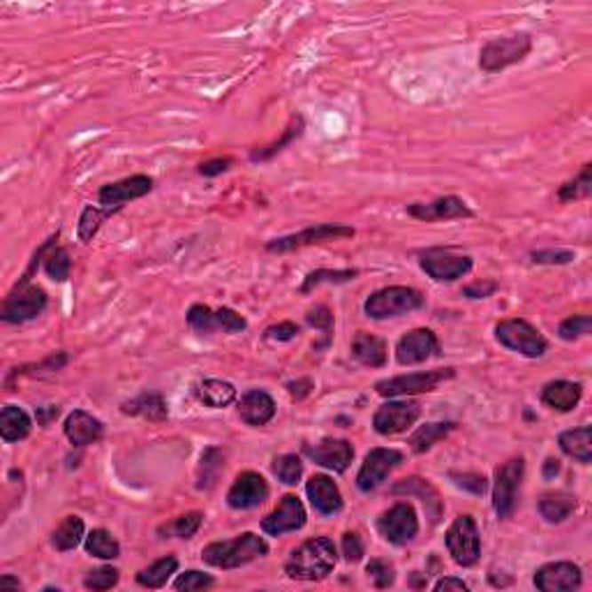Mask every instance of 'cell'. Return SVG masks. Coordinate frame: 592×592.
Returning <instances> with one entry per match:
<instances>
[{
  "label": "cell",
  "mask_w": 592,
  "mask_h": 592,
  "mask_svg": "<svg viewBox=\"0 0 592 592\" xmlns=\"http://www.w3.org/2000/svg\"><path fill=\"white\" fill-rule=\"evenodd\" d=\"M338 564V551L329 537H313L294 548L284 563V574L294 580H322Z\"/></svg>",
  "instance_id": "obj_1"
},
{
  "label": "cell",
  "mask_w": 592,
  "mask_h": 592,
  "mask_svg": "<svg viewBox=\"0 0 592 592\" xmlns=\"http://www.w3.org/2000/svg\"><path fill=\"white\" fill-rule=\"evenodd\" d=\"M268 553V544L255 532H244L234 540L213 541L204 546L202 560L215 569H236L244 564L260 560Z\"/></svg>",
  "instance_id": "obj_2"
},
{
  "label": "cell",
  "mask_w": 592,
  "mask_h": 592,
  "mask_svg": "<svg viewBox=\"0 0 592 592\" xmlns=\"http://www.w3.org/2000/svg\"><path fill=\"white\" fill-rule=\"evenodd\" d=\"M424 294L414 287L405 284H391L371 294L364 303V313L371 320H391V317H401V315L414 313V310L424 308Z\"/></svg>",
  "instance_id": "obj_3"
},
{
  "label": "cell",
  "mask_w": 592,
  "mask_h": 592,
  "mask_svg": "<svg viewBox=\"0 0 592 592\" xmlns=\"http://www.w3.org/2000/svg\"><path fill=\"white\" fill-rule=\"evenodd\" d=\"M532 52V36L530 33H514V36L498 37L486 42L479 52V68L486 75L505 70L509 65L521 63Z\"/></svg>",
  "instance_id": "obj_4"
},
{
  "label": "cell",
  "mask_w": 592,
  "mask_h": 592,
  "mask_svg": "<svg viewBox=\"0 0 592 592\" xmlns=\"http://www.w3.org/2000/svg\"><path fill=\"white\" fill-rule=\"evenodd\" d=\"M495 340L502 348L525 356V359H541L548 349L546 338L537 326L528 320H502L495 324Z\"/></svg>",
  "instance_id": "obj_5"
},
{
  "label": "cell",
  "mask_w": 592,
  "mask_h": 592,
  "mask_svg": "<svg viewBox=\"0 0 592 592\" xmlns=\"http://www.w3.org/2000/svg\"><path fill=\"white\" fill-rule=\"evenodd\" d=\"M444 541H447L449 556L453 557L456 564H460V567H475V564L479 563V556H482V537H479L476 521L470 514H460V516L449 525L447 534H444Z\"/></svg>",
  "instance_id": "obj_6"
},
{
  "label": "cell",
  "mask_w": 592,
  "mask_h": 592,
  "mask_svg": "<svg viewBox=\"0 0 592 592\" xmlns=\"http://www.w3.org/2000/svg\"><path fill=\"white\" fill-rule=\"evenodd\" d=\"M523 475H525V459L516 456L502 463L495 470L493 482V509L498 518H509L518 505V493H521Z\"/></svg>",
  "instance_id": "obj_7"
},
{
  "label": "cell",
  "mask_w": 592,
  "mask_h": 592,
  "mask_svg": "<svg viewBox=\"0 0 592 592\" xmlns=\"http://www.w3.org/2000/svg\"><path fill=\"white\" fill-rule=\"evenodd\" d=\"M355 227L348 225H332V222H322V225L308 227L296 234H287V236L271 238L267 244L268 252H292V250L308 248V245L317 244H329V241H340V238H352L355 236Z\"/></svg>",
  "instance_id": "obj_8"
},
{
  "label": "cell",
  "mask_w": 592,
  "mask_h": 592,
  "mask_svg": "<svg viewBox=\"0 0 592 592\" xmlns=\"http://www.w3.org/2000/svg\"><path fill=\"white\" fill-rule=\"evenodd\" d=\"M456 375L453 368H437V371L410 372V375H398V378L380 380L375 384V391L384 398H398V396H414L436 391V387L444 380H452Z\"/></svg>",
  "instance_id": "obj_9"
},
{
  "label": "cell",
  "mask_w": 592,
  "mask_h": 592,
  "mask_svg": "<svg viewBox=\"0 0 592 592\" xmlns=\"http://www.w3.org/2000/svg\"><path fill=\"white\" fill-rule=\"evenodd\" d=\"M188 324L202 336H213V333H241L245 332L244 315H238L232 308H209L204 303H195L188 310Z\"/></svg>",
  "instance_id": "obj_10"
},
{
  "label": "cell",
  "mask_w": 592,
  "mask_h": 592,
  "mask_svg": "<svg viewBox=\"0 0 592 592\" xmlns=\"http://www.w3.org/2000/svg\"><path fill=\"white\" fill-rule=\"evenodd\" d=\"M47 292L37 284H26V287H14L10 296L3 303L0 317L7 324H24V322L36 320L47 308Z\"/></svg>",
  "instance_id": "obj_11"
},
{
  "label": "cell",
  "mask_w": 592,
  "mask_h": 592,
  "mask_svg": "<svg viewBox=\"0 0 592 592\" xmlns=\"http://www.w3.org/2000/svg\"><path fill=\"white\" fill-rule=\"evenodd\" d=\"M419 264L426 276L437 283H453L472 271V260L449 248H428L419 252Z\"/></svg>",
  "instance_id": "obj_12"
},
{
  "label": "cell",
  "mask_w": 592,
  "mask_h": 592,
  "mask_svg": "<svg viewBox=\"0 0 592 592\" xmlns=\"http://www.w3.org/2000/svg\"><path fill=\"white\" fill-rule=\"evenodd\" d=\"M403 460H405V456H403V452H398V449H371V452L366 453L364 463H361L359 475H356V488H359L361 493H372L375 488L382 486L384 479H387Z\"/></svg>",
  "instance_id": "obj_13"
},
{
  "label": "cell",
  "mask_w": 592,
  "mask_h": 592,
  "mask_svg": "<svg viewBox=\"0 0 592 592\" xmlns=\"http://www.w3.org/2000/svg\"><path fill=\"white\" fill-rule=\"evenodd\" d=\"M378 532L394 546H405L419 534L417 511L410 502H396L394 507L380 514Z\"/></svg>",
  "instance_id": "obj_14"
},
{
  "label": "cell",
  "mask_w": 592,
  "mask_h": 592,
  "mask_svg": "<svg viewBox=\"0 0 592 592\" xmlns=\"http://www.w3.org/2000/svg\"><path fill=\"white\" fill-rule=\"evenodd\" d=\"M419 417H421V405L417 401H389L378 407V412L372 417V426L380 436L389 437L412 428Z\"/></svg>",
  "instance_id": "obj_15"
},
{
  "label": "cell",
  "mask_w": 592,
  "mask_h": 592,
  "mask_svg": "<svg viewBox=\"0 0 592 592\" xmlns=\"http://www.w3.org/2000/svg\"><path fill=\"white\" fill-rule=\"evenodd\" d=\"M153 190V179L146 174H134L128 179L116 180V183H107L100 188L98 202L102 204V209L107 211H121L125 204L134 202V199L146 197Z\"/></svg>",
  "instance_id": "obj_16"
},
{
  "label": "cell",
  "mask_w": 592,
  "mask_h": 592,
  "mask_svg": "<svg viewBox=\"0 0 592 592\" xmlns=\"http://www.w3.org/2000/svg\"><path fill=\"white\" fill-rule=\"evenodd\" d=\"M436 356H442V348L430 329H412L396 345V361L401 366H417V364H424Z\"/></svg>",
  "instance_id": "obj_17"
},
{
  "label": "cell",
  "mask_w": 592,
  "mask_h": 592,
  "mask_svg": "<svg viewBox=\"0 0 592 592\" xmlns=\"http://www.w3.org/2000/svg\"><path fill=\"white\" fill-rule=\"evenodd\" d=\"M534 586L541 592H569L579 590L583 583V572L579 564L569 560H556V563L541 564L534 572Z\"/></svg>",
  "instance_id": "obj_18"
},
{
  "label": "cell",
  "mask_w": 592,
  "mask_h": 592,
  "mask_svg": "<svg viewBox=\"0 0 592 592\" xmlns=\"http://www.w3.org/2000/svg\"><path fill=\"white\" fill-rule=\"evenodd\" d=\"M308 516H306V507L296 495L287 493L278 502V507L261 521V530L271 537H280L284 532H296L306 525Z\"/></svg>",
  "instance_id": "obj_19"
},
{
  "label": "cell",
  "mask_w": 592,
  "mask_h": 592,
  "mask_svg": "<svg viewBox=\"0 0 592 592\" xmlns=\"http://www.w3.org/2000/svg\"><path fill=\"white\" fill-rule=\"evenodd\" d=\"M268 498V484L267 479L257 472H241L234 479L229 493H227V505L232 509L245 511L255 509V507L264 505Z\"/></svg>",
  "instance_id": "obj_20"
},
{
  "label": "cell",
  "mask_w": 592,
  "mask_h": 592,
  "mask_svg": "<svg viewBox=\"0 0 592 592\" xmlns=\"http://www.w3.org/2000/svg\"><path fill=\"white\" fill-rule=\"evenodd\" d=\"M303 453H306L313 463L322 465L326 470L338 472V475H343L349 465H352V459H355V447H352L348 440L324 437V440H322L320 444H315V447L306 444Z\"/></svg>",
  "instance_id": "obj_21"
},
{
  "label": "cell",
  "mask_w": 592,
  "mask_h": 592,
  "mask_svg": "<svg viewBox=\"0 0 592 592\" xmlns=\"http://www.w3.org/2000/svg\"><path fill=\"white\" fill-rule=\"evenodd\" d=\"M407 215H412L417 220L437 222V220H459V218H472V209L456 195H447L436 202L428 204H410Z\"/></svg>",
  "instance_id": "obj_22"
},
{
  "label": "cell",
  "mask_w": 592,
  "mask_h": 592,
  "mask_svg": "<svg viewBox=\"0 0 592 592\" xmlns=\"http://www.w3.org/2000/svg\"><path fill=\"white\" fill-rule=\"evenodd\" d=\"M306 493H308L310 505L315 511H320L322 516H333L343 509V495L340 488L329 475H313L306 484Z\"/></svg>",
  "instance_id": "obj_23"
},
{
  "label": "cell",
  "mask_w": 592,
  "mask_h": 592,
  "mask_svg": "<svg viewBox=\"0 0 592 592\" xmlns=\"http://www.w3.org/2000/svg\"><path fill=\"white\" fill-rule=\"evenodd\" d=\"M238 417L252 428H261L276 417V401L261 389L245 391L238 401Z\"/></svg>",
  "instance_id": "obj_24"
},
{
  "label": "cell",
  "mask_w": 592,
  "mask_h": 592,
  "mask_svg": "<svg viewBox=\"0 0 592 592\" xmlns=\"http://www.w3.org/2000/svg\"><path fill=\"white\" fill-rule=\"evenodd\" d=\"M65 437L75 444V447H88L98 442L100 437L105 436V426L100 419H95L93 414H88L86 410H75L70 417L65 419Z\"/></svg>",
  "instance_id": "obj_25"
},
{
  "label": "cell",
  "mask_w": 592,
  "mask_h": 592,
  "mask_svg": "<svg viewBox=\"0 0 592 592\" xmlns=\"http://www.w3.org/2000/svg\"><path fill=\"white\" fill-rule=\"evenodd\" d=\"M583 387L579 382H569V380H553L544 384L541 389V403L551 407L556 412H572L580 403Z\"/></svg>",
  "instance_id": "obj_26"
},
{
  "label": "cell",
  "mask_w": 592,
  "mask_h": 592,
  "mask_svg": "<svg viewBox=\"0 0 592 592\" xmlns=\"http://www.w3.org/2000/svg\"><path fill=\"white\" fill-rule=\"evenodd\" d=\"M391 493L394 495H419L421 502H424L426 511H428V516H430V521H433V525L440 521V514H442L440 493H437L436 488L430 486L428 482H424V479H419V476L401 479V482L391 488Z\"/></svg>",
  "instance_id": "obj_27"
},
{
  "label": "cell",
  "mask_w": 592,
  "mask_h": 592,
  "mask_svg": "<svg viewBox=\"0 0 592 592\" xmlns=\"http://www.w3.org/2000/svg\"><path fill=\"white\" fill-rule=\"evenodd\" d=\"M352 356L368 368L387 366V343L380 336L368 332H359L352 338Z\"/></svg>",
  "instance_id": "obj_28"
},
{
  "label": "cell",
  "mask_w": 592,
  "mask_h": 592,
  "mask_svg": "<svg viewBox=\"0 0 592 592\" xmlns=\"http://www.w3.org/2000/svg\"><path fill=\"white\" fill-rule=\"evenodd\" d=\"M121 412L130 414V417H144L148 421H164L169 417V407L163 394L144 391V394H140L132 401L123 403Z\"/></svg>",
  "instance_id": "obj_29"
},
{
  "label": "cell",
  "mask_w": 592,
  "mask_h": 592,
  "mask_svg": "<svg viewBox=\"0 0 592 592\" xmlns=\"http://www.w3.org/2000/svg\"><path fill=\"white\" fill-rule=\"evenodd\" d=\"M195 396L199 398V403H204L211 410H222L236 401V387L225 380H204L197 384Z\"/></svg>",
  "instance_id": "obj_30"
},
{
  "label": "cell",
  "mask_w": 592,
  "mask_h": 592,
  "mask_svg": "<svg viewBox=\"0 0 592 592\" xmlns=\"http://www.w3.org/2000/svg\"><path fill=\"white\" fill-rule=\"evenodd\" d=\"M557 444L567 453L569 459L579 460L588 465L592 460V428L590 426H580L574 430H564L563 436L557 437Z\"/></svg>",
  "instance_id": "obj_31"
},
{
  "label": "cell",
  "mask_w": 592,
  "mask_h": 592,
  "mask_svg": "<svg viewBox=\"0 0 592 592\" xmlns=\"http://www.w3.org/2000/svg\"><path fill=\"white\" fill-rule=\"evenodd\" d=\"M540 514L548 523H564L576 509V495L567 491H548L540 498Z\"/></svg>",
  "instance_id": "obj_32"
},
{
  "label": "cell",
  "mask_w": 592,
  "mask_h": 592,
  "mask_svg": "<svg viewBox=\"0 0 592 592\" xmlns=\"http://www.w3.org/2000/svg\"><path fill=\"white\" fill-rule=\"evenodd\" d=\"M33 430V421L19 405H5L0 412V437L5 442L26 440Z\"/></svg>",
  "instance_id": "obj_33"
},
{
  "label": "cell",
  "mask_w": 592,
  "mask_h": 592,
  "mask_svg": "<svg viewBox=\"0 0 592 592\" xmlns=\"http://www.w3.org/2000/svg\"><path fill=\"white\" fill-rule=\"evenodd\" d=\"M456 428V424L453 421H437V424H426L421 426L419 430H414L412 437H410V449H412L414 453H426L430 452V449L436 447L437 442L444 440V437L452 433V430Z\"/></svg>",
  "instance_id": "obj_34"
},
{
  "label": "cell",
  "mask_w": 592,
  "mask_h": 592,
  "mask_svg": "<svg viewBox=\"0 0 592 592\" xmlns=\"http://www.w3.org/2000/svg\"><path fill=\"white\" fill-rule=\"evenodd\" d=\"M225 470V452L218 447H209L202 453L197 470V488L199 491H211L218 484V476Z\"/></svg>",
  "instance_id": "obj_35"
},
{
  "label": "cell",
  "mask_w": 592,
  "mask_h": 592,
  "mask_svg": "<svg viewBox=\"0 0 592 592\" xmlns=\"http://www.w3.org/2000/svg\"><path fill=\"white\" fill-rule=\"evenodd\" d=\"M176 569H179V560L174 556H164L153 564H148L146 569H141L140 574H137V583L144 588H151V590H157V588L167 586L169 576L176 574Z\"/></svg>",
  "instance_id": "obj_36"
},
{
  "label": "cell",
  "mask_w": 592,
  "mask_h": 592,
  "mask_svg": "<svg viewBox=\"0 0 592 592\" xmlns=\"http://www.w3.org/2000/svg\"><path fill=\"white\" fill-rule=\"evenodd\" d=\"M84 521L79 516H65L56 532L52 534V544L56 551H72L84 540Z\"/></svg>",
  "instance_id": "obj_37"
},
{
  "label": "cell",
  "mask_w": 592,
  "mask_h": 592,
  "mask_svg": "<svg viewBox=\"0 0 592 592\" xmlns=\"http://www.w3.org/2000/svg\"><path fill=\"white\" fill-rule=\"evenodd\" d=\"M204 514L202 511H190V514H183V516L174 518V521L164 523L157 528V534L167 540V537H179V540H190L197 534V530L202 528Z\"/></svg>",
  "instance_id": "obj_38"
},
{
  "label": "cell",
  "mask_w": 592,
  "mask_h": 592,
  "mask_svg": "<svg viewBox=\"0 0 592 592\" xmlns=\"http://www.w3.org/2000/svg\"><path fill=\"white\" fill-rule=\"evenodd\" d=\"M303 128H306V123H303L301 116H294L292 118V123L287 125V130L283 132V137H280L278 141H273V144H268L267 148H260V151H252L250 153V160L252 163H264V160H271L273 156H278L280 151H283L284 146L292 144L294 140H299L303 134Z\"/></svg>",
  "instance_id": "obj_39"
},
{
  "label": "cell",
  "mask_w": 592,
  "mask_h": 592,
  "mask_svg": "<svg viewBox=\"0 0 592 592\" xmlns=\"http://www.w3.org/2000/svg\"><path fill=\"white\" fill-rule=\"evenodd\" d=\"M86 553L93 557H100V560H116L121 556V546L118 541L111 537V532L107 530L98 528L86 537Z\"/></svg>",
  "instance_id": "obj_40"
},
{
  "label": "cell",
  "mask_w": 592,
  "mask_h": 592,
  "mask_svg": "<svg viewBox=\"0 0 592 592\" xmlns=\"http://www.w3.org/2000/svg\"><path fill=\"white\" fill-rule=\"evenodd\" d=\"M359 276L356 268H343V271H332V268H317V271L308 273L303 284L299 287L301 294H310L315 287H320V284L329 283V284H340V283H349V280H355Z\"/></svg>",
  "instance_id": "obj_41"
},
{
  "label": "cell",
  "mask_w": 592,
  "mask_h": 592,
  "mask_svg": "<svg viewBox=\"0 0 592 592\" xmlns=\"http://www.w3.org/2000/svg\"><path fill=\"white\" fill-rule=\"evenodd\" d=\"M592 192V164H583L580 174L574 176L572 180L563 183L557 190V199L560 202H576V199L590 197Z\"/></svg>",
  "instance_id": "obj_42"
},
{
  "label": "cell",
  "mask_w": 592,
  "mask_h": 592,
  "mask_svg": "<svg viewBox=\"0 0 592 592\" xmlns=\"http://www.w3.org/2000/svg\"><path fill=\"white\" fill-rule=\"evenodd\" d=\"M44 271H47L49 278L56 280V283H65V280L70 278L72 260L68 248L53 245V248L47 252V257H44Z\"/></svg>",
  "instance_id": "obj_43"
},
{
  "label": "cell",
  "mask_w": 592,
  "mask_h": 592,
  "mask_svg": "<svg viewBox=\"0 0 592 592\" xmlns=\"http://www.w3.org/2000/svg\"><path fill=\"white\" fill-rule=\"evenodd\" d=\"M68 361H70V356L65 355V352H56V355L47 356V359H42L40 364H28V366L14 368V371L10 372V375H7L5 387L10 382H12L14 378H21V375H40V372H56V371H60V368L68 366Z\"/></svg>",
  "instance_id": "obj_44"
},
{
  "label": "cell",
  "mask_w": 592,
  "mask_h": 592,
  "mask_svg": "<svg viewBox=\"0 0 592 592\" xmlns=\"http://www.w3.org/2000/svg\"><path fill=\"white\" fill-rule=\"evenodd\" d=\"M109 215H114V211H107V209L100 211L98 206H86L82 213V218H79V227H76V232H79V241H84V244L93 241V236L100 232V227H102V222H105Z\"/></svg>",
  "instance_id": "obj_45"
},
{
  "label": "cell",
  "mask_w": 592,
  "mask_h": 592,
  "mask_svg": "<svg viewBox=\"0 0 592 592\" xmlns=\"http://www.w3.org/2000/svg\"><path fill=\"white\" fill-rule=\"evenodd\" d=\"M273 475L278 476L280 482L287 486H296L299 479L303 476V463L296 453H284L273 460Z\"/></svg>",
  "instance_id": "obj_46"
},
{
  "label": "cell",
  "mask_w": 592,
  "mask_h": 592,
  "mask_svg": "<svg viewBox=\"0 0 592 592\" xmlns=\"http://www.w3.org/2000/svg\"><path fill=\"white\" fill-rule=\"evenodd\" d=\"M592 332V317L590 315H572L567 320L560 324L557 329V336L563 338V340H579V338L588 336Z\"/></svg>",
  "instance_id": "obj_47"
},
{
  "label": "cell",
  "mask_w": 592,
  "mask_h": 592,
  "mask_svg": "<svg viewBox=\"0 0 592 592\" xmlns=\"http://www.w3.org/2000/svg\"><path fill=\"white\" fill-rule=\"evenodd\" d=\"M366 574L371 576L375 588H391L396 580V567L389 563V560H382V557H375L371 563L366 564Z\"/></svg>",
  "instance_id": "obj_48"
},
{
  "label": "cell",
  "mask_w": 592,
  "mask_h": 592,
  "mask_svg": "<svg viewBox=\"0 0 592 592\" xmlns=\"http://www.w3.org/2000/svg\"><path fill=\"white\" fill-rule=\"evenodd\" d=\"M118 579H121V572L116 567H100L84 579V586L95 592L111 590L118 583Z\"/></svg>",
  "instance_id": "obj_49"
},
{
  "label": "cell",
  "mask_w": 592,
  "mask_h": 592,
  "mask_svg": "<svg viewBox=\"0 0 592 592\" xmlns=\"http://www.w3.org/2000/svg\"><path fill=\"white\" fill-rule=\"evenodd\" d=\"M213 583H215V579L211 574H204V572H197V569H190V572L180 574L179 579L174 580V590L197 592V590H204V588H211Z\"/></svg>",
  "instance_id": "obj_50"
},
{
  "label": "cell",
  "mask_w": 592,
  "mask_h": 592,
  "mask_svg": "<svg viewBox=\"0 0 592 592\" xmlns=\"http://www.w3.org/2000/svg\"><path fill=\"white\" fill-rule=\"evenodd\" d=\"M306 322H308L313 329L322 332L326 336V340H332L333 336V313L326 306H317V308L308 310L306 315Z\"/></svg>",
  "instance_id": "obj_51"
},
{
  "label": "cell",
  "mask_w": 592,
  "mask_h": 592,
  "mask_svg": "<svg viewBox=\"0 0 592 592\" xmlns=\"http://www.w3.org/2000/svg\"><path fill=\"white\" fill-rule=\"evenodd\" d=\"M449 476H452L453 484L463 488V491H470V493H475V495L486 493L488 482H486V476L479 475V472H463V475H460V472H452Z\"/></svg>",
  "instance_id": "obj_52"
},
{
  "label": "cell",
  "mask_w": 592,
  "mask_h": 592,
  "mask_svg": "<svg viewBox=\"0 0 592 592\" xmlns=\"http://www.w3.org/2000/svg\"><path fill=\"white\" fill-rule=\"evenodd\" d=\"M532 261L534 264H572L576 260V255L572 250L563 248H546V250H532Z\"/></svg>",
  "instance_id": "obj_53"
},
{
  "label": "cell",
  "mask_w": 592,
  "mask_h": 592,
  "mask_svg": "<svg viewBox=\"0 0 592 592\" xmlns=\"http://www.w3.org/2000/svg\"><path fill=\"white\" fill-rule=\"evenodd\" d=\"M366 553V544L361 540L359 532H345L343 534V556L348 563H359Z\"/></svg>",
  "instance_id": "obj_54"
},
{
  "label": "cell",
  "mask_w": 592,
  "mask_h": 592,
  "mask_svg": "<svg viewBox=\"0 0 592 592\" xmlns=\"http://www.w3.org/2000/svg\"><path fill=\"white\" fill-rule=\"evenodd\" d=\"M299 333H301V329H299V324H294V322H278V324L268 326L267 332H264V338H267V340L287 343V340H294Z\"/></svg>",
  "instance_id": "obj_55"
},
{
  "label": "cell",
  "mask_w": 592,
  "mask_h": 592,
  "mask_svg": "<svg viewBox=\"0 0 592 592\" xmlns=\"http://www.w3.org/2000/svg\"><path fill=\"white\" fill-rule=\"evenodd\" d=\"M234 167V157L225 156V157H213V160H206V163L199 164V174L206 176V179H213V176H220L225 172Z\"/></svg>",
  "instance_id": "obj_56"
},
{
  "label": "cell",
  "mask_w": 592,
  "mask_h": 592,
  "mask_svg": "<svg viewBox=\"0 0 592 592\" xmlns=\"http://www.w3.org/2000/svg\"><path fill=\"white\" fill-rule=\"evenodd\" d=\"M498 290L500 284L495 283V280H479V283L468 284L463 290V296H468V299H488V296H493Z\"/></svg>",
  "instance_id": "obj_57"
},
{
  "label": "cell",
  "mask_w": 592,
  "mask_h": 592,
  "mask_svg": "<svg viewBox=\"0 0 592 592\" xmlns=\"http://www.w3.org/2000/svg\"><path fill=\"white\" fill-rule=\"evenodd\" d=\"M313 389H315V384H313V380H308V378L296 380V382L287 384V391H290L292 398H296V401L306 398V396H308Z\"/></svg>",
  "instance_id": "obj_58"
},
{
  "label": "cell",
  "mask_w": 592,
  "mask_h": 592,
  "mask_svg": "<svg viewBox=\"0 0 592 592\" xmlns=\"http://www.w3.org/2000/svg\"><path fill=\"white\" fill-rule=\"evenodd\" d=\"M433 588H436L437 592H442V590H468V583H465L463 579H456V576H444V579L437 580Z\"/></svg>",
  "instance_id": "obj_59"
},
{
  "label": "cell",
  "mask_w": 592,
  "mask_h": 592,
  "mask_svg": "<svg viewBox=\"0 0 592 592\" xmlns=\"http://www.w3.org/2000/svg\"><path fill=\"white\" fill-rule=\"evenodd\" d=\"M60 414L59 405H47V407H37V424L40 426H49L53 419Z\"/></svg>",
  "instance_id": "obj_60"
},
{
  "label": "cell",
  "mask_w": 592,
  "mask_h": 592,
  "mask_svg": "<svg viewBox=\"0 0 592 592\" xmlns=\"http://www.w3.org/2000/svg\"><path fill=\"white\" fill-rule=\"evenodd\" d=\"M557 472H560V460L557 459H548L544 463V476L546 479H551L553 475H557Z\"/></svg>",
  "instance_id": "obj_61"
},
{
  "label": "cell",
  "mask_w": 592,
  "mask_h": 592,
  "mask_svg": "<svg viewBox=\"0 0 592 592\" xmlns=\"http://www.w3.org/2000/svg\"><path fill=\"white\" fill-rule=\"evenodd\" d=\"M0 586H14V588H21V580H19V579H12V576H3V579H0Z\"/></svg>",
  "instance_id": "obj_62"
}]
</instances>
